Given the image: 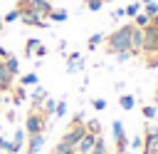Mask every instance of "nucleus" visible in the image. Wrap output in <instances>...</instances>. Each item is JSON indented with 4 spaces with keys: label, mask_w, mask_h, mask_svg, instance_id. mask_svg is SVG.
I'll use <instances>...</instances> for the list:
<instances>
[{
    "label": "nucleus",
    "mask_w": 158,
    "mask_h": 154,
    "mask_svg": "<svg viewBox=\"0 0 158 154\" xmlns=\"http://www.w3.org/2000/svg\"><path fill=\"white\" fill-rule=\"evenodd\" d=\"M131 32H133V22L116 27L114 32H109V37H104V50L109 55H118V52L131 50Z\"/></svg>",
    "instance_id": "nucleus-1"
},
{
    "label": "nucleus",
    "mask_w": 158,
    "mask_h": 154,
    "mask_svg": "<svg viewBox=\"0 0 158 154\" xmlns=\"http://www.w3.org/2000/svg\"><path fill=\"white\" fill-rule=\"evenodd\" d=\"M47 127V114L40 109V107H32L30 114H27V122H25V134H42Z\"/></svg>",
    "instance_id": "nucleus-2"
},
{
    "label": "nucleus",
    "mask_w": 158,
    "mask_h": 154,
    "mask_svg": "<svg viewBox=\"0 0 158 154\" xmlns=\"http://www.w3.org/2000/svg\"><path fill=\"white\" fill-rule=\"evenodd\" d=\"M158 50V20L151 17L143 27V55H153Z\"/></svg>",
    "instance_id": "nucleus-3"
},
{
    "label": "nucleus",
    "mask_w": 158,
    "mask_h": 154,
    "mask_svg": "<svg viewBox=\"0 0 158 154\" xmlns=\"http://www.w3.org/2000/svg\"><path fill=\"white\" fill-rule=\"evenodd\" d=\"M111 134H114V144H116V154H126V147H128V139H126V129H123V122H121V119H114V124H111Z\"/></svg>",
    "instance_id": "nucleus-4"
},
{
    "label": "nucleus",
    "mask_w": 158,
    "mask_h": 154,
    "mask_svg": "<svg viewBox=\"0 0 158 154\" xmlns=\"http://www.w3.org/2000/svg\"><path fill=\"white\" fill-rule=\"evenodd\" d=\"M25 129H15V134H12V142H5L2 144V152L5 154H20V152H25Z\"/></svg>",
    "instance_id": "nucleus-5"
},
{
    "label": "nucleus",
    "mask_w": 158,
    "mask_h": 154,
    "mask_svg": "<svg viewBox=\"0 0 158 154\" xmlns=\"http://www.w3.org/2000/svg\"><path fill=\"white\" fill-rule=\"evenodd\" d=\"M141 154H158V127H148L143 132V149Z\"/></svg>",
    "instance_id": "nucleus-6"
},
{
    "label": "nucleus",
    "mask_w": 158,
    "mask_h": 154,
    "mask_svg": "<svg viewBox=\"0 0 158 154\" xmlns=\"http://www.w3.org/2000/svg\"><path fill=\"white\" fill-rule=\"evenodd\" d=\"M20 22H22V25H27V27H47L44 17H40L37 12H32V7H27V10H22V12H20Z\"/></svg>",
    "instance_id": "nucleus-7"
},
{
    "label": "nucleus",
    "mask_w": 158,
    "mask_h": 154,
    "mask_svg": "<svg viewBox=\"0 0 158 154\" xmlns=\"http://www.w3.org/2000/svg\"><path fill=\"white\" fill-rule=\"evenodd\" d=\"M99 137H101V134H99ZM94 144H96V134L86 132V134L79 139V144L74 147V154H89V152L94 149Z\"/></svg>",
    "instance_id": "nucleus-8"
},
{
    "label": "nucleus",
    "mask_w": 158,
    "mask_h": 154,
    "mask_svg": "<svg viewBox=\"0 0 158 154\" xmlns=\"http://www.w3.org/2000/svg\"><path fill=\"white\" fill-rule=\"evenodd\" d=\"M131 55H143V27H136V25L131 32Z\"/></svg>",
    "instance_id": "nucleus-9"
},
{
    "label": "nucleus",
    "mask_w": 158,
    "mask_h": 154,
    "mask_svg": "<svg viewBox=\"0 0 158 154\" xmlns=\"http://www.w3.org/2000/svg\"><path fill=\"white\" fill-rule=\"evenodd\" d=\"M30 7H32V12H37L40 17H49V12L54 10L52 0H30Z\"/></svg>",
    "instance_id": "nucleus-10"
},
{
    "label": "nucleus",
    "mask_w": 158,
    "mask_h": 154,
    "mask_svg": "<svg viewBox=\"0 0 158 154\" xmlns=\"http://www.w3.org/2000/svg\"><path fill=\"white\" fill-rule=\"evenodd\" d=\"M12 75H10V70L5 67V60H0V92H10L12 89Z\"/></svg>",
    "instance_id": "nucleus-11"
},
{
    "label": "nucleus",
    "mask_w": 158,
    "mask_h": 154,
    "mask_svg": "<svg viewBox=\"0 0 158 154\" xmlns=\"http://www.w3.org/2000/svg\"><path fill=\"white\" fill-rule=\"evenodd\" d=\"M44 99H47V89L40 87V84H35V87H32V94H30V104H32V107H42Z\"/></svg>",
    "instance_id": "nucleus-12"
},
{
    "label": "nucleus",
    "mask_w": 158,
    "mask_h": 154,
    "mask_svg": "<svg viewBox=\"0 0 158 154\" xmlns=\"http://www.w3.org/2000/svg\"><path fill=\"white\" fill-rule=\"evenodd\" d=\"M42 147H44V132H42V134H32V137H30V144H27V152H30V154H37Z\"/></svg>",
    "instance_id": "nucleus-13"
},
{
    "label": "nucleus",
    "mask_w": 158,
    "mask_h": 154,
    "mask_svg": "<svg viewBox=\"0 0 158 154\" xmlns=\"http://www.w3.org/2000/svg\"><path fill=\"white\" fill-rule=\"evenodd\" d=\"M10 92H12V104H22L27 99V87H22V84H17V87L12 84Z\"/></svg>",
    "instance_id": "nucleus-14"
},
{
    "label": "nucleus",
    "mask_w": 158,
    "mask_h": 154,
    "mask_svg": "<svg viewBox=\"0 0 158 154\" xmlns=\"http://www.w3.org/2000/svg\"><path fill=\"white\" fill-rule=\"evenodd\" d=\"M118 104H121L123 112H131V109L136 107V97H133V94H121V97H118Z\"/></svg>",
    "instance_id": "nucleus-15"
},
{
    "label": "nucleus",
    "mask_w": 158,
    "mask_h": 154,
    "mask_svg": "<svg viewBox=\"0 0 158 154\" xmlns=\"http://www.w3.org/2000/svg\"><path fill=\"white\" fill-rule=\"evenodd\" d=\"M20 84H22V87H35V84H40L37 72H27V75H22V77H20Z\"/></svg>",
    "instance_id": "nucleus-16"
},
{
    "label": "nucleus",
    "mask_w": 158,
    "mask_h": 154,
    "mask_svg": "<svg viewBox=\"0 0 158 154\" xmlns=\"http://www.w3.org/2000/svg\"><path fill=\"white\" fill-rule=\"evenodd\" d=\"M5 67L10 70V75H12V77H17V75H20V62H17V57H15V55H10V57L5 60Z\"/></svg>",
    "instance_id": "nucleus-17"
},
{
    "label": "nucleus",
    "mask_w": 158,
    "mask_h": 154,
    "mask_svg": "<svg viewBox=\"0 0 158 154\" xmlns=\"http://www.w3.org/2000/svg\"><path fill=\"white\" fill-rule=\"evenodd\" d=\"M84 70V60L79 57V60H67V72L69 75H77V72H81Z\"/></svg>",
    "instance_id": "nucleus-18"
},
{
    "label": "nucleus",
    "mask_w": 158,
    "mask_h": 154,
    "mask_svg": "<svg viewBox=\"0 0 158 154\" xmlns=\"http://www.w3.org/2000/svg\"><path fill=\"white\" fill-rule=\"evenodd\" d=\"M104 37H106L104 32H94V35H91V37L86 40V47H89V50H96V47H99V45L104 42Z\"/></svg>",
    "instance_id": "nucleus-19"
},
{
    "label": "nucleus",
    "mask_w": 158,
    "mask_h": 154,
    "mask_svg": "<svg viewBox=\"0 0 158 154\" xmlns=\"http://www.w3.org/2000/svg\"><path fill=\"white\" fill-rule=\"evenodd\" d=\"M123 12H126V17H136V15L141 12V2H138V0H133V2H128V5L123 7Z\"/></svg>",
    "instance_id": "nucleus-20"
},
{
    "label": "nucleus",
    "mask_w": 158,
    "mask_h": 154,
    "mask_svg": "<svg viewBox=\"0 0 158 154\" xmlns=\"http://www.w3.org/2000/svg\"><path fill=\"white\" fill-rule=\"evenodd\" d=\"M67 17H69V12H67V10H59V7H54V10L49 12V20H52V22H64Z\"/></svg>",
    "instance_id": "nucleus-21"
},
{
    "label": "nucleus",
    "mask_w": 158,
    "mask_h": 154,
    "mask_svg": "<svg viewBox=\"0 0 158 154\" xmlns=\"http://www.w3.org/2000/svg\"><path fill=\"white\" fill-rule=\"evenodd\" d=\"M54 107H57V102H54L52 97H47V99L42 102V107H40V109H42L47 117H54Z\"/></svg>",
    "instance_id": "nucleus-22"
},
{
    "label": "nucleus",
    "mask_w": 158,
    "mask_h": 154,
    "mask_svg": "<svg viewBox=\"0 0 158 154\" xmlns=\"http://www.w3.org/2000/svg\"><path fill=\"white\" fill-rule=\"evenodd\" d=\"M89 154H109V149H106V142H104V137H96V144H94V149H91Z\"/></svg>",
    "instance_id": "nucleus-23"
},
{
    "label": "nucleus",
    "mask_w": 158,
    "mask_h": 154,
    "mask_svg": "<svg viewBox=\"0 0 158 154\" xmlns=\"http://www.w3.org/2000/svg\"><path fill=\"white\" fill-rule=\"evenodd\" d=\"M37 45H40V40H37V37H30V40L25 42V55H27V57H32V55H35V50H37Z\"/></svg>",
    "instance_id": "nucleus-24"
},
{
    "label": "nucleus",
    "mask_w": 158,
    "mask_h": 154,
    "mask_svg": "<svg viewBox=\"0 0 158 154\" xmlns=\"http://www.w3.org/2000/svg\"><path fill=\"white\" fill-rule=\"evenodd\" d=\"M143 12L148 15V17H158V2L153 0V2H146L143 5Z\"/></svg>",
    "instance_id": "nucleus-25"
},
{
    "label": "nucleus",
    "mask_w": 158,
    "mask_h": 154,
    "mask_svg": "<svg viewBox=\"0 0 158 154\" xmlns=\"http://www.w3.org/2000/svg\"><path fill=\"white\" fill-rule=\"evenodd\" d=\"M52 154H74V147H69L67 142H59L57 147H54V152Z\"/></svg>",
    "instance_id": "nucleus-26"
},
{
    "label": "nucleus",
    "mask_w": 158,
    "mask_h": 154,
    "mask_svg": "<svg viewBox=\"0 0 158 154\" xmlns=\"http://www.w3.org/2000/svg\"><path fill=\"white\" fill-rule=\"evenodd\" d=\"M15 20H20V10L17 7H12V10H7L2 15V22H15Z\"/></svg>",
    "instance_id": "nucleus-27"
},
{
    "label": "nucleus",
    "mask_w": 158,
    "mask_h": 154,
    "mask_svg": "<svg viewBox=\"0 0 158 154\" xmlns=\"http://www.w3.org/2000/svg\"><path fill=\"white\" fill-rule=\"evenodd\" d=\"M67 107H69V104H67V99H59V102H57V107H54V117H59V119H62V117L67 114Z\"/></svg>",
    "instance_id": "nucleus-28"
},
{
    "label": "nucleus",
    "mask_w": 158,
    "mask_h": 154,
    "mask_svg": "<svg viewBox=\"0 0 158 154\" xmlns=\"http://www.w3.org/2000/svg\"><path fill=\"white\" fill-rule=\"evenodd\" d=\"M86 132H91V134H101V124H99V119H89L86 122Z\"/></svg>",
    "instance_id": "nucleus-29"
},
{
    "label": "nucleus",
    "mask_w": 158,
    "mask_h": 154,
    "mask_svg": "<svg viewBox=\"0 0 158 154\" xmlns=\"http://www.w3.org/2000/svg\"><path fill=\"white\" fill-rule=\"evenodd\" d=\"M104 2H106V0H84V7H89L91 12H96V10L104 7Z\"/></svg>",
    "instance_id": "nucleus-30"
},
{
    "label": "nucleus",
    "mask_w": 158,
    "mask_h": 154,
    "mask_svg": "<svg viewBox=\"0 0 158 154\" xmlns=\"http://www.w3.org/2000/svg\"><path fill=\"white\" fill-rule=\"evenodd\" d=\"M148 20H151V17H148L146 12H138V15L133 17V25H136V27H146V25H148Z\"/></svg>",
    "instance_id": "nucleus-31"
},
{
    "label": "nucleus",
    "mask_w": 158,
    "mask_h": 154,
    "mask_svg": "<svg viewBox=\"0 0 158 154\" xmlns=\"http://www.w3.org/2000/svg\"><path fill=\"white\" fill-rule=\"evenodd\" d=\"M146 67H148V70H158V52L146 55Z\"/></svg>",
    "instance_id": "nucleus-32"
},
{
    "label": "nucleus",
    "mask_w": 158,
    "mask_h": 154,
    "mask_svg": "<svg viewBox=\"0 0 158 154\" xmlns=\"http://www.w3.org/2000/svg\"><path fill=\"white\" fill-rule=\"evenodd\" d=\"M141 112H143V117H146V119H153V117L158 114V109H156V104H146V107H143Z\"/></svg>",
    "instance_id": "nucleus-33"
},
{
    "label": "nucleus",
    "mask_w": 158,
    "mask_h": 154,
    "mask_svg": "<svg viewBox=\"0 0 158 154\" xmlns=\"http://www.w3.org/2000/svg\"><path fill=\"white\" fill-rule=\"evenodd\" d=\"M128 149H136V152L143 149V134H136V137L131 139V147H128Z\"/></svg>",
    "instance_id": "nucleus-34"
},
{
    "label": "nucleus",
    "mask_w": 158,
    "mask_h": 154,
    "mask_svg": "<svg viewBox=\"0 0 158 154\" xmlns=\"http://www.w3.org/2000/svg\"><path fill=\"white\" fill-rule=\"evenodd\" d=\"M47 55H49V47L40 42V45H37V50H35V57H40V60H42V57H47Z\"/></svg>",
    "instance_id": "nucleus-35"
},
{
    "label": "nucleus",
    "mask_w": 158,
    "mask_h": 154,
    "mask_svg": "<svg viewBox=\"0 0 158 154\" xmlns=\"http://www.w3.org/2000/svg\"><path fill=\"white\" fill-rule=\"evenodd\" d=\"M91 107H94L96 112H101V109H106V99H104V97H96V99H91Z\"/></svg>",
    "instance_id": "nucleus-36"
},
{
    "label": "nucleus",
    "mask_w": 158,
    "mask_h": 154,
    "mask_svg": "<svg viewBox=\"0 0 158 154\" xmlns=\"http://www.w3.org/2000/svg\"><path fill=\"white\" fill-rule=\"evenodd\" d=\"M114 57H116L118 62H128V60H131L133 55H131V50H126V52H118V55H114Z\"/></svg>",
    "instance_id": "nucleus-37"
},
{
    "label": "nucleus",
    "mask_w": 158,
    "mask_h": 154,
    "mask_svg": "<svg viewBox=\"0 0 158 154\" xmlns=\"http://www.w3.org/2000/svg\"><path fill=\"white\" fill-rule=\"evenodd\" d=\"M123 15H126V12H123V7H116V10L111 12V17H114V20H121Z\"/></svg>",
    "instance_id": "nucleus-38"
},
{
    "label": "nucleus",
    "mask_w": 158,
    "mask_h": 154,
    "mask_svg": "<svg viewBox=\"0 0 158 154\" xmlns=\"http://www.w3.org/2000/svg\"><path fill=\"white\" fill-rule=\"evenodd\" d=\"M5 119H7V124H12V122L17 119V114H15V109H10V112H5Z\"/></svg>",
    "instance_id": "nucleus-39"
},
{
    "label": "nucleus",
    "mask_w": 158,
    "mask_h": 154,
    "mask_svg": "<svg viewBox=\"0 0 158 154\" xmlns=\"http://www.w3.org/2000/svg\"><path fill=\"white\" fill-rule=\"evenodd\" d=\"M0 57H2V60H7V57H10V52H7L2 45H0Z\"/></svg>",
    "instance_id": "nucleus-40"
},
{
    "label": "nucleus",
    "mask_w": 158,
    "mask_h": 154,
    "mask_svg": "<svg viewBox=\"0 0 158 154\" xmlns=\"http://www.w3.org/2000/svg\"><path fill=\"white\" fill-rule=\"evenodd\" d=\"M2 144H5V139H2V134H0V152H2Z\"/></svg>",
    "instance_id": "nucleus-41"
},
{
    "label": "nucleus",
    "mask_w": 158,
    "mask_h": 154,
    "mask_svg": "<svg viewBox=\"0 0 158 154\" xmlns=\"http://www.w3.org/2000/svg\"><path fill=\"white\" fill-rule=\"evenodd\" d=\"M2 25H5V22H2V15H0V32H2Z\"/></svg>",
    "instance_id": "nucleus-42"
},
{
    "label": "nucleus",
    "mask_w": 158,
    "mask_h": 154,
    "mask_svg": "<svg viewBox=\"0 0 158 154\" xmlns=\"http://www.w3.org/2000/svg\"><path fill=\"white\" fill-rule=\"evenodd\" d=\"M141 2H143V5H146V2H153V0H141Z\"/></svg>",
    "instance_id": "nucleus-43"
},
{
    "label": "nucleus",
    "mask_w": 158,
    "mask_h": 154,
    "mask_svg": "<svg viewBox=\"0 0 158 154\" xmlns=\"http://www.w3.org/2000/svg\"><path fill=\"white\" fill-rule=\"evenodd\" d=\"M52 2H67V0H52Z\"/></svg>",
    "instance_id": "nucleus-44"
},
{
    "label": "nucleus",
    "mask_w": 158,
    "mask_h": 154,
    "mask_svg": "<svg viewBox=\"0 0 158 154\" xmlns=\"http://www.w3.org/2000/svg\"><path fill=\"white\" fill-rule=\"evenodd\" d=\"M22 154H30V152H27V149H25V152H22Z\"/></svg>",
    "instance_id": "nucleus-45"
},
{
    "label": "nucleus",
    "mask_w": 158,
    "mask_h": 154,
    "mask_svg": "<svg viewBox=\"0 0 158 154\" xmlns=\"http://www.w3.org/2000/svg\"><path fill=\"white\" fill-rule=\"evenodd\" d=\"M0 154H5V152H0Z\"/></svg>",
    "instance_id": "nucleus-46"
},
{
    "label": "nucleus",
    "mask_w": 158,
    "mask_h": 154,
    "mask_svg": "<svg viewBox=\"0 0 158 154\" xmlns=\"http://www.w3.org/2000/svg\"><path fill=\"white\" fill-rule=\"evenodd\" d=\"M156 52H158V50H156Z\"/></svg>",
    "instance_id": "nucleus-47"
},
{
    "label": "nucleus",
    "mask_w": 158,
    "mask_h": 154,
    "mask_svg": "<svg viewBox=\"0 0 158 154\" xmlns=\"http://www.w3.org/2000/svg\"><path fill=\"white\" fill-rule=\"evenodd\" d=\"M156 20H158V17H156Z\"/></svg>",
    "instance_id": "nucleus-48"
}]
</instances>
